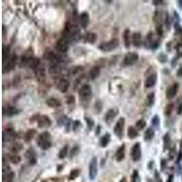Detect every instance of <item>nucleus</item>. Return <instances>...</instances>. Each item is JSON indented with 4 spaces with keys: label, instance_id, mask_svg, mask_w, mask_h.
I'll return each instance as SVG.
<instances>
[{
    "label": "nucleus",
    "instance_id": "obj_29",
    "mask_svg": "<svg viewBox=\"0 0 182 182\" xmlns=\"http://www.w3.org/2000/svg\"><path fill=\"white\" fill-rule=\"evenodd\" d=\"M10 47L9 46H4L3 47V64L5 65L7 61L10 59Z\"/></svg>",
    "mask_w": 182,
    "mask_h": 182
},
{
    "label": "nucleus",
    "instance_id": "obj_38",
    "mask_svg": "<svg viewBox=\"0 0 182 182\" xmlns=\"http://www.w3.org/2000/svg\"><path fill=\"white\" fill-rule=\"evenodd\" d=\"M67 152H68V146L66 145V146H64V147L61 148L59 153V159H65V158L67 157Z\"/></svg>",
    "mask_w": 182,
    "mask_h": 182
},
{
    "label": "nucleus",
    "instance_id": "obj_26",
    "mask_svg": "<svg viewBox=\"0 0 182 182\" xmlns=\"http://www.w3.org/2000/svg\"><path fill=\"white\" fill-rule=\"evenodd\" d=\"M123 39H124V45L127 48H129L131 45V36H130V31L128 29H126L123 33Z\"/></svg>",
    "mask_w": 182,
    "mask_h": 182
},
{
    "label": "nucleus",
    "instance_id": "obj_43",
    "mask_svg": "<svg viewBox=\"0 0 182 182\" xmlns=\"http://www.w3.org/2000/svg\"><path fill=\"white\" fill-rule=\"evenodd\" d=\"M79 153V146H76V147L72 148L71 152H70V158L76 157Z\"/></svg>",
    "mask_w": 182,
    "mask_h": 182
},
{
    "label": "nucleus",
    "instance_id": "obj_62",
    "mask_svg": "<svg viewBox=\"0 0 182 182\" xmlns=\"http://www.w3.org/2000/svg\"><path fill=\"white\" fill-rule=\"evenodd\" d=\"M181 147H182V143H181Z\"/></svg>",
    "mask_w": 182,
    "mask_h": 182
},
{
    "label": "nucleus",
    "instance_id": "obj_30",
    "mask_svg": "<svg viewBox=\"0 0 182 182\" xmlns=\"http://www.w3.org/2000/svg\"><path fill=\"white\" fill-rule=\"evenodd\" d=\"M40 66V59H38V58H30L29 60H28V63H27V67L33 68V69H36L37 67H38Z\"/></svg>",
    "mask_w": 182,
    "mask_h": 182
},
{
    "label": "nucleus",
    "instance_id": "obj_57",
    "mask_svg": "<svg viewBox=\"0 0 182 182\" xmlns=\"http://www.w3.org/2000/svg\"><path fill=\"white\" fill-rule=\"evenodd\" d=\"M181 159H182V152L180 151V154H179V159H178V162L180 161V160H181Z\"/></svg>",
    "mask_w": 182,
    "mask_h": 182
},
{
    "label": "nucleus",
    "instance_id": "obj_58",
    "mask_svg": "<svg viewBox=\"0 0 182 182\" xmlns=\"http://www.w3.org/2000/svg\"><path fill=\"white\" fill-rule=\"evenodd\" d=\"M178 76L182 77V68H180V70H179V72H178Z\"/></svg>",
    "mask_w": 182,
    "mask_h": 182
},
{
    "label": "nucleus",
    "instance_id": "obj_59",
    "mask_svg": "<svg viewBox=\"0 0 182 182\" xmlns=\"http://www.w3.org/2000/svg\"><path fill=\"white\" fill-rule=\"evenodd\" d=\"M119 182H127V179H126V178L124 177V178H122L121 180H120V181H119Z\"/></svg>",
    "mask_w": 182,
    "mask_h": 182
},
{
    "label": "nucleus",
    "instance_id": "obj_17",
    "mask_svg": "<svg viewBox=\"0 0 182 182\" xmlns=\"http://www.w3.org/2000/svg\"><path fill=\"white\" fill-rule=\"evenodd\" d=\"M178 89H179V85H178L177 83H175V84H173L171 87H169L167 89V92H166V97H167V99H173V98L177 95Z\"/></svg>",
    "mask_w": 182,
    "mask_h": 182
},
{
    "label": "nucleus",
    "instance_id": "obj_25",
    "mask_svg": "<svg viewBox=\"0 0 182 182\" xmlns=\"http://www.w3.org/2000/svg\"><path fill=\"white\" fill-rule=\"evenodd\" d=\"M46 104L49 107H53V108H56V107H61V101L59 100L58 99L56 98H49L46 100Z\"/></svg>",
    "mask_w": 182,
    "mask_h": 182
},
{
    "label": "nucleus",
    "instance_id": "obj_22",
    "mask_svg": "<svg viewBox=\"0 0 182 182\" xmlns=\"http://www.w3.org/2000/svg\"><path fill=\"white\" fill-rule=\"evenodd\" d=\"M125 148H126L125 144L121 145V146L118 148V150H117V152H116V154H115V158H116V160H117V161L120 162L125 159Z\"/></svg>",
    "mask_w": 182,
    "mask_h": 182
},
{
    "label": "nucleus",
    "instance_id": "obj_60",
    "mask_svg": "<svg viewBox=\"0 0 182 182\" xmlns=\"http://www.w3.org/2000/svg\"><path fill=\"white\" fill-rule=\"evenodd\" d=\"M178 3H179V6H180V7L182 8V1H178Z\"/></svg>",
    "mask_w": 182,
    "mask_h": 182
},
{
    "label": "nucleus",
    "instance_id": "obj_9",
    "mask_svg": "<svg viewBox=\"0 0 182 182\" xmlns=\"http://www.w3.org/2000/svg\"><path fill=\"white\" fill-rule=\"evenodd\" d=\"M142 152H141V145L140 143H136L134 144V146L131 148L130 151V156L133 161H139L141 158Z\"/></svg>",
    "mask_w": 182,
    "mask_h": 182
},
{
    "label": "nucleus",
    "instance_id": "obj_61",
    "mask_svg": "<svg viewBox=\"0 0 182 182\" xmlns=\"http://www.w3.org/2000/svg\"><path fill=\"white\" fill-rule=\"evenodd\" d=\"M158 182H162V180L160 179V178H159V180H158Z\"/></svg>",
    "mask_w": 182,
    "mask_h": 182
},
{
    "label": "nucleus",
    "instance_id": "obj_48",
    "mask_svg": "<svg viewBox=\"0 0 182 182\" xmlns=\"http://www.w3.org/2000/svg\"><path fill=\"white\" fill-rule=\"evenodd\" d=\"M82 69H83V67H75L74 68H72L71 73H72V75H73V76H75V75H77V74H79V72H81V71H82Z\"/></svg>",
    "mask_w": 182,
    "mask_h": 182
},
{
    "label": "nucleus",
    "instance_id": "obj_35",
    "mask_svg": "<svg viewBox=\"0 0 182 182\" xmlns=\"http://www.w3.org/2000/svg\"><path fill=\"white\" fill-rule=\"evenodd\" d=\"M163 142H164V150H167L170 147V142H171V140H170V137H169V134H165L164 138H163Z\"/></svg>",
    "mask_w": 182,
    "mask_h": 182
},
{
    "label": "nucleus",
    "instance_id": "obj_5",
    "mask_svg": "<svg viewBox=\"0 0 182 182\" xmlns=\"http://www.w3.org/2000/svg\"><path fill=\"white\" fill-rule=\"evenodd\" d=\"M17 63H18V56L16 54H13L11 56L10 59L4 65V67H3V73L6 74V73H9L10 71L14 70L16 66H17Z\"/></svg>",
    "mask_w": 182,
    "mask_h": 182
},
{
    "label": "nucleus",
    "instance_id": "obj_52",
    "mask_svg": "<svg viewBox=\"0 0 182 182\" xmlns=\"http://www.w3.org/2000/svg\"><path fill=\"white\" fill-rule=\"evenodd\" d=\"M178 57H182V44H179L176 47Z\"/></svg>",
    "mask_w": 182,
    "mask_h": 182
},
{
    "label": "nucleus",
    "instance_id": "obj_51",
    "mask_svg": "<svg viewBox=\"0 0 182 182\" xmlns=\"http://www.w3.org/2000/svg\"><path fill=\"white\" fill-rule=\"evenodd\" d=\"M94 108H95V109H97L96 111H97L98 113H99L102 109V103L100 101L96 102V104H95V107H94Z\"/></svg>",
    "mask_w": 182,
    "mask_h": 182
},
{
    "label": "nucleus",
    "instance_id": "obj_18",
    "mask_svg": "<svg viewBox=\"0 0 182 182\" xmlns=\"http://www.w3.org/2000/svg\"><path fill=\"white\" fill-rule=\"evenodd\" d=\"M69 86H70L69 81L66 79H62L59 81L58 88H59V90L60 91L61 93H66V92H67V90L69 88Z\"/></svg>",
    "mask_w": 182,
    "mask_h": 182
},
{
    "label": "nucleus",
    "instance_id": "obj_8",
    "mask_svg": "<svg viewBox=\"0 0 182 182\" xmlns=\"http://www.w3.org/2000/svg\"><path fill=\"white\" fill-rule=\"evenodd\" d=\"M138 60H139V54L136 52H129L124 57L123 65L125 67H128V66L134 65Z\"/></svg>",
    "mask_w": 182,
    "mask_h": 182
},
{
    "label": "nucleus",
    "instance_id": "obj_46",
    "mask_svg": "<svg viewBox=\"0 0 182 182\" xmlns=\"http://www.w3.org/2000/svg\"><path fill=\"white\" fill-rule=\"evenodd\" d=\"M80 127H81L80 121H79V120H75V121L73 122L72 128H73V130H74V131H78V130L80 128Z\"/></svg>",
    "mask_w": 182,
    "mask_h": 182
},
{
    "label": "nucleus",
    "instance_id": "obj_54",
    "mask_svg": "<svg viewBox=\"0 0 182 182\" xmlns=\"http://www.w3.org/2000/svg\"><path fill=\"white\" fill-rule=\"evenodd\" d=\"M178 114L179 115H181L182 114V104H180L179 106V108H178Z\"/></svg>",
    "mask_w": 182,
    "mask_h": 182
},
{
    "label": "nucleus",
    "instance_id": "obj_1",
    "mask_svg": "<svg viewBox=\"0 0 182 182\" xmlns=\"http://www.w3.org/2000/svg\"><path fill=\"white\" fill-rule=\"evenodd\" d=\"M37 142H38V145L41 149H43V150L48 149L52 146V143L50 141L49 132L45 131V132L41 133L40 135H38V139H37Z\"/></svg>",
    "mask_w": 182,
    "mask_h": 182
},
{
    "label": "nucleus",
    "instance_id": "obj_44",
    "mask_svg": "<svg viewBox=\"0 0 182 182\" xmlns=\"http://www.w3.org/2000/svg\"><path fill=\"white\" fill-rule=\"evenodd\" d=\"M160 118H159V116H154L153 118H152V120H151V124L153 125V127H159V126H160Z\"/></svg>",
    "mask_w": 182,
    "mask_h": 182
},
{
    "label": "nucleus",
    "instance_id": "obj_24",
    "mask_svg": "<svg viewBox=\"0 0 182 182\" xmlns=\"http://www.w3.org/2000/svg\"><path fill=\"white\" fill-rule=\"evenodd\" d=\"M142 36L140 32H135L132 35V43L135 47H140L142 45Z\"/></svg>",
    "mask_w": 182,
    "mask_h": 182
},
{
    "label": "nucleus",
    "instance_id": "obj_3",
    "mask_svg": "<svg viewBox=\"0 0 182 182\" xmlns=\"http://www.w3.org/2000/svg\"><path fill=\"white\" fill-rule=\"evenodd\" d=\"M119 45V41L118 38H113L107 42H103L99 45V49L103 52H110L116 49Z\"/></svg>",
    "mask_w": 182,
    "mask_h": 182
},
{
    "label": "nucleus",
    "instance_id": "obj_10",
    "mask_svg": "<svg viewBox=\"0 0 182 182\" xmlns=\"http://www.w3.org/2000/svg\"><path fill=\"white\" fill-rule=\"evenodd\" d=\"M17 139V132L12 127H7L3 131V141H14Z\"/></svg>",
    "mask_w": 182,
    "mask_h": 182
},
{
    "label": "nucleus",
    "instance_id": "obj_16",
    "mask_svg": "<svg viewBox=\"0 0 182 182\" xmlns=\"http://www.w3.org/2000/svg\"><path fill=\"white\" fill-rule=\"evenodd\" d=\"M119 114V109L118 108H111L109 110H107V112L106 113L105 116V120L107 124H110L111 122L114 120V119L117 117V115Z\"/></svg>",
    "mask_w": 182,
    "mask_h": 182
},
{
    "label": "nucleus",
    "instance_id": "obj_11",
    "mask_svg": "<svg viewBox=\"0 0 182 182\" xmlns=\"http://www.w3.org/2000/svg\"><path fill=\"white\" fill-rule=\"evenodd\" d=\"M125 124H126V121H125V119L124 118H120L117 123L115 125V127H114V133L115 135L121 140L122 137H123V133H124V127H125Z\"/></svg>",
    "mask_w": 182,
    "mask_h": 182
},
{
    "label": "nucleus",
    "instance_id": "obj_20",
    "mask_svg": "<svg viewBox=\"0 0 182 182\" xmlns=\"http://www.w3.org/2000/svg\"><path fill=\"white\" fill-rule=\"evenodd\" d=\"M100 72H101L100 67H99V66H94V67H92L91 69L89 70V78H90V79H92V80L97 79L99 77Z\"/></svg>",
    "mask_w": 182,
    "mask_h": 182
},
{
    "label": "nucleus",
    "instance_id": "obj_19",
    "mask_svg": "<svg viewBox=\"0 0 182 182\" xmlns=\"http://www.w3.org/2000/svg\"><path fill=\"white\" fill-rule=\"evenodd\" d=\"M157 80H158L157 74H152V75L148 76L145 80V87L147 88H150V87H154L157 83Z\"/></svg>",
    "mask_w": 182,
    "mask_h": 182
},
{
    "label": "nucleus",
    "instance_id": "obj_53",
    "mask_svg": "<svg viewBox=\"0 0 182 182\" xmlns=\"http://www.w3.org/2000/svg\"><path fill=\"white\" fill-rule=\"evenodd\" d=\"M152 4L153 5H155V6H160V5H165L166 4V2L165 1H162V0H154V1H152Z\"/></svg>",
    "mask_w": 182,
    "mask_h": 182
},
{
    "label": "nucleus",
    "instance_id": "obj_39",
    "mask_svg": "<svg viewBox=\"0 0 182 182\" xmlns=\"http://www.w3.org/2000/svg\"><path fill=\"white\" fill-rule=\"evenodd\" d=\"M9 160L13 164H18L21 161V157L18 154H13V155L10 156Z\"/></svg>",
    "mask_w": 182,
    "mask_h": 182
},
{
    "label": "nucleus",
    "instance_id": "obj_41",
    "mask_svg": "<svg viewBox=\"0 0 182 182\" xmlns=\"http://www.w3.org/2000/svg\"><path fill=\"white\" fill-rule=\"evenodd\" d=\"M131 182H140V177L138 170H134L131 176Z\"/></svg>",
    "mask_w": 182,
    "mask_h": 182
},
{
    "label": "nucleus",
    "instance_id": "obj_33",
    "mask_svg": "<svg viewBox=\"0 0 182 182\" xmlns=\"http://www.w3.org/2000/svg\"><path fill=\"white\" fill-rule=\"evenodd\" d=\"M154 135H155V132L152 128H148L144 134V140L146 141H150L153 138H154Z\"/></svg>",
    "mask_w": 182,
    "mask_h": 182
},
{
    "label": "nucleus",
    "instance_id": "obj_34",
    "mask_svg": "<svg viewBox=\"0 0 182 182\" xmlns=\"http://www.w3.org/2000/svg\"><path fill=\"white\" fill-rule=\"evenodd\" d=\"M110 141V134L106 133L101 139H100V147L102 148H106Z\"/></svg>",
    "mask_w": 182,
    "mask_h": 182
},
{
    "label": "nucleus",
    "instance_id": "obj_27",
    "mask_svg": "<svg viewBox=\"0 0 182 182\" xmlns=\"http://www.w3.org/2000/svg\"><path fill=\"white\" fill-rule=\"evenodd\" d=\"M84 41L86 43H89V44H94L97 40V35L95 33L92 32H87L86 33V35L84 36Z\"/></svg>",
    "mask_w": 182,
    "mask_h": 182
},
{
    "label": "nucleus",
    "instance_id": "obj_37",
    "mask_svg": "<svg viewBox=\"0 0 182 182\" xmlns=\"http://www.w3.org/2000/svg\"><path fill=\"white\" fill-rule=\"evenodd\" d=\"M22 148H23V146L21 145L20 143H15L10 148V150H11V152H13V154H17L18 152L20 151Z\"/></svg>",
    "mask_w": 182,
    "mask_h": 182
},
{
    "label": "nucleus",
    "instance_id": "obj_49",
    "mask_svg": "<svg viewBox=\"0 0 182 182\" xmlns=\"http://www.w3.org/2000/svg\"><path fill=\"white\" fill-rule=\"evenodd\" d=\"M85 119H86V122H87V127H88L89 129H92V127H93V126H94V122H93V120H92L91 119H89V118H85Z\"/></svg>",
    "mask_w": 182,
    "mask_h": 182
},
{
    "label": "nucleus",
    "instance_id": "obj_32",
    "mask_svg": "<svg viewBox=\"0 0 182 182\" xmlns=\"http://www.w3.org/2000/svg\"><path fill=\"white\" fill-rule=\"evenodd\" d=\"M35 74L37 76V78L39 79V80H42L45 79V76H46V72H45V68L42 67H38L35 69Z\"/></svg>",
    "mask_w": 182,
    "mask_h": 182
},
{
    "label": "nucleus",
    "instance_id": "obj_42",
    "mask_svg": "<svg viewBox=\"0 0 182 182\" xmlns=\"http://www.w3.org/2000/svg\"><path fill=\"white\" fill-rule=\"evenodd\" d=\"M173 108H174V105H173V104H168V105H167V107H166V108H165V110H164L165 115L169 116V115L172 113Z\"/></svg>",
    "mask_w": 182,
    "mask_h": 182
},
{
    "label": "nucleus",
    "instance_id": "obj_56",
    "mask_svg": "<svg viewBox=\"0 0 182 182\" xmlns=\"http://www.w3.org/2000/svg\"><path fill=\"white\" fill-rule=\"evenodd\" d=\"M173 181V175H170L169 177H168V180H167V182H172Z\"/></svg>",
    "mask_w": 182,
    "mask_h": 182
},
{
    "label": "nucleus",
    "instance_id": "obj_2",
    "mask_svg": "<svg viewBox=\"0 0 182 182\" xmlns=\"http://www.w3.org/2000/svg\"><path fill=\"white\" fill-rule=\"evenodd\" d=\"M79 99H80L82 104H86L87 102L90 101L91 97H92V88L89 85L85 84L79 88Z\"/></svg>",
    "mask_w": 182,
    "mask_h": 182
},
{
    "label": "nucleus",
    "instance_id": "obj_23",
    "mask_svg": "<svg viewBox=\"0 0 182 182\" xmlns=\"http://www.w3.org/2000/svg\"><path fill=\"white\" fill-rule=\"evenodd\" d=\"M44 59L48 61H52L54 64L58 63L59 60V58L54 52H52V51H47V52H46V53L44 54Z\"/></svg>",
    "mask_w": 182,
    "mask_h": 182
},
{
    "label": "nucleus",
    "instance_id": "obj_40",
    "mask_svg": "<svg viewBox=\"0 0 182 182\" xmlns=\"http://www.w3.org/2000/svg\"><path fill=\"white\" fill-rule=\"evenodd\" d=\"M147 126V122L145 121L144 119H140L136 122V128L139 130H142L144 129V127Z\"/></svg>",
    "mask_w": 182,
    "mask_h": 182
},
{
    "label": "nucleus",
    "instance_id": "obj_6",
    "mask_svg": "<svg viewBox=\"0 0 182 182\" xmlns=\"http://www.w3.org/2000/svg\"><path fill=\"white\" fill-rule=\"evenodd\" d=\"M98 175V159L94 157L89 163L88 168V177L91 180H94Z\"/></svg>",
    "mask_w": 182,
    "mask_h": 182
},
{
    "label": "nucleus",
    "instance_id": "obj_15",
    "mask_svg": "<svg viewBox=\"0 0 182 182\" xmlns=\"http://www.w3.org/2000/svg\"><path fill=\"white\" fill-rule=\"evenodd\" d=\"M20 112L19 109H18L15 107L12 106H6L3 107V115L5 117H13Z\"/></svg>",
    "mask_w": 182,
    "mask_h": 182
},
{
    "label": "nucleus",
    "instance_id": "obj_55",
    "mask_svg": "<svg viewBox=\"0 0 182 182\" xmlns=\"http://www.w3.org/2000/svg\"><path fill=\"white\" fill-rule=\"evenodd\" d=\"M166 163H167V160H161V168L162 169H164V168H165Z\"/></svg>",
    "mask_w": 182,
    "mask_h": 182
},
{
    "label": "nucleus",
    "instance_id": "obj_4",
    "mask_svg": "<svg viewBox=\"0 0 182 182\" xmlns=\"http://www.w3.org/2000/svg\"><path fill=\"white\" fill-rule=\"evenodd\" d=\"M153 21L157 24V26H162L163 24H168L169 22V17H168V14L167 12H164V11H160V10H157L155 13H154V16H153Z\"/></svg>",
    "mask_w": 182,
    "mask_h": 182
},
{
    "label": "nucleus",
    "instance_id": "obj_50",
    "mask_svg": "<svg viewBox=\"0 0 182 182\" xmlns=\"http://www.w3.org/2000/svg\"><path fill=\"white\" fill-rule=\"evenodd\" d=\"M66 103L67 104H69V105L74 104L75 103V98H74V96H67L66 98Z\"/></svg>",
    "mask_w": 182,
    "mask_h": 182
},
{
    "label": "nucleus",
    "instance_id": "obj_14",
    "mask_svg": "<svg viewBox=\"0 0 182 182\" xmlns=\"http://www.w3.org/2000/svg\"><path fill=\"white\" fill-rule=\"evenodd\" d=\"M25 157L26 159L28 160L29 164L30 165H36L37 162H38V160H37V153L35 151V149L33 148H30L27 149V151L25 153Z\"/></svg>",
    "mask_w": 182,
    "mask_h": 182
},
{
    "label": "nucleus",
    "instance_id": "obj_47",
    "mask_svg": "<svg viewBox=\"0 0 182 182\" xmlns=\"http://www.w3.org/2000/svg\"><path fill=\"white\" fill-rule=\"evenodd\" d=\"M158 60L160 61V62H161V63H166L168 61V57L165 54L161 53V54H160L158 56Z\"/></svg>",
    "mask_w": 182,
    "mask_h": 182
},
{
    "label": "nucleus",
    "instance_id": "obj_21",
    "mask_svg": "<svg viewBox=\"0 0 182 182\" xmlns=\"http://www.w3.org/2000/svg\"><path fill=\"white\" fill-rule=\"evenodd\" d=\"M79 24L80 26L83 27V28H86L89 23V15L87 13V12H84L82 13L80 16L79 17Z\"/></svg>",
    "mask_w": 182,
    "mask_h": 182
},
{
    "label": "nucleus",
    "instance_id": "obj_13",
    "mask_svg": "<svg viewBox=\"0 0 182 182\" xmlns=\"http://www.w3.org/2000/svg\"><path fill=\"white\" fill-rule=\"evenodd\" d=\"M69 41L67 40L66 38H61L59 40L57 41V44H56V47H57V49L59 51V52H67L68 47H69Z\"/></svg>",
    "mask_w": 182,
    "mask_h": 182
},
{
    "label": "nucleus",
    "instance_id": "obj_7",
    "mask_svg": "<svg viewBox=\"0 0 182 182\" xmlns=\"http://www.w3.org/2000/svg\"><path fill=\"white\" fill-rule=\"evenodd\" d=\"M145 47L147 48H152V49H157L159 45H160V41L159 39L155 38L154 36H153V33H149L147 38H146V40H145Z\"/></svg>",
    "mask_w": 182,
    "mask_h": 182
},
{
    "label": "nucleus",
    "instance_id": "obj_12",
    "mask_svg": "<svg viewBox=\"0 0 182 182\" xmlns=\"http://www.w3.org/2000/svg\"><path fill=\"white\" fill-rule=\"evenodd\" d=\"M37 122H38V127H40V128L48 127L51 125L50 119L46 115H38L37 116Z\"/></svg>",
    "mask_w": 182,
    "mask_h": 182
},
{
    "label": "nucleus",
    "instance_id": "obj_36",
    "mask_svg": "<svg viewBox=\"0 0 182 182\" xmlns=\"http://www.w3.org/2000/svg\"><path fill=\"white\" fill-rule=\"evenodd\" d=\"M146 103L148 107H152L154 105V103H155V94L154 93H150L148 95Z\"/></svg>",
    "mask_w": 182,
    "mask_h": 182
},
{
    "label": "nucleus",
    "instance_id": "obj_31",
    "mask_svg": "<svg viewBox=\"0 0 182 182\" xmlns=\"http://www.w3.org/2000/svg\"><path fill=\"white\" fill-rule=\"evenodd\" d=\"M37 135V130L34 129V128H31V129H28L26 134H25V141L26 142H30Z\"/></svg>",
    "mask_w": 182,
    "mask_h": 182
},
{
    "label": "nucleus",
    "instance_id": "obj_28",
    "mask_svg": "<svg viewBox=\"0 0 182 182\" xmlns=\"http://www.w3.org/2000/svg\"><path fill=\"white\" fill-rule=\"evenodd\" d=\"M127 137L130 140H134V139L139 137V131L136 128V127H132V126L128 127V128H127Z\"/></svg>",
    "mask_w": 182,
    "mask_h": 182
},
{
    "label": "nucleus",
    "instance_id": "obj_45",
    "mask_svg": "<svg viewBox=\"0 0 182 182\" xmlns=\"http://www.w3.org/2000/svg\"><path fill=\"white\" fill-rule=\"evenodd\" d=\"M79 175V169H74V170L71 171V173L69 175V179L70 180H75Z\"/></svg>",
    "mask_w": 182,
    "mask_h": 182
}]
</instances>
